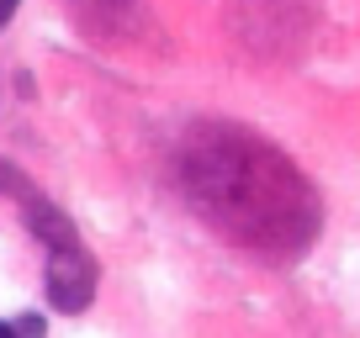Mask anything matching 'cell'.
Listing matches in <instances>:
<instances>
[{
    "label": "cell",
    "instance_id": "cell-1",
    "mask_svg": "<svg viewBox=\"0 0 360 338\" xmlns=\"http://www.w3.org/2000/svg\"><path fill=\"white\" fill-rule=\"evenodd\" d=\"M180 185L207 227L270 264H292L318 238V191L249 127H196L180 148Z\"/></svg>",
    "mask_w": 360,
    "mask_h": 338
},
{
    "label": "cell",
    "instance_id": "cell-2",
    "mask_svg": "<svg viewBox=\"0 0 360 338\" xmlns=\"http://www.w3.org/2000/svg\"><path fill=\"white\" fill-rule=\"evenodd\" d=\"M96 280H101V270H96V259H90V248L75 243V248H58V254H48V302H53V312H85L90 302H96Z\"/></svg>",
    "mask_w": 360,
    "mask_h": 338
},
{
    "label": "cell",
    "instance_id": "cell-3",
    "mask_svg": "<svg viewBox=\"0 0 360 338\" xmlns=\"http://www.w3.org/2000/svg\"><path fill=\"white\" fill-rule=\"evenodd\" d=\"M0 338H43V317L37 312H27V317H0Z\"/></svg>",
    "mask_w": 360,
    "mask_h": 338
},
{
    "label": "cell",
    "instance_id": "cell-4",
    "mask_svg": "<svg viewBox=\"0 0 360 338\" xmlns=\"http://www.w3.org/2000/svg\"><path fill=\"white\" fill-rule=\"evenodd\" d=\"M16 6H22V0H0V27H6V22L16 16Z\"/></svg>",
    "mask_w": 360,
    "mask_h": 338
}]
</instances>
